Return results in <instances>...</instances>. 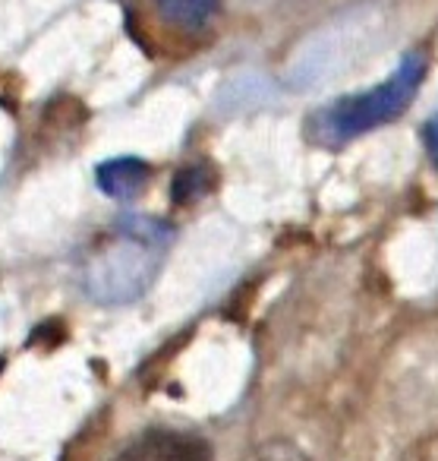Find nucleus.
<instances>
[{"label": "nucleus", "mask_w": 438, "mask_h": 461, "mask_svg": "<svg viewBox=\"0 0 438 461\" xmlns=\"http://www.w3.org/2000/svg\"><path fill=\"white\" fill-rule=\"evenodd\" d=\"M148 177H152V167L148 161L142 158H133V155H123V158H111V161H102L95 171V180H98V190L111 199H127L139 196L146 190Z\"/></svg>", "instance_id": "5"}, {"label": "nucleus", "mask_w": 438, "mask_h": 461, "mask_svg": "<svg viewBox=\"0 0 438 461\" xmlns=\"http://www.w3.org/2000/svg\"><path fill=\"white\" fill-rule=\"evenodd\" d=\"M211 190V174L205 165H190L174 180V203H196Z\"/></svg>", "instance_id": "6"}, {"label": "nucleus", "mask_w": 438, "mask_h": 461, "mask_svg": "<svg viewBox=\"0 0 438 461\" xmlns=\"http://www.w3.org/2000/svg\"><path fill=\"white\" fill-rule=\"evenodd\" d=\"M423 142H425V152H429L432 165L438 167V114L425 121V127H423Z\"/></svg>", "instance_id": "8"}, {"label": "nucleus", "mask_w": 438, "mask_h": 461, "mask_svg": "<svg viewBox=\"0 0 438 461\" xmlns=\"http://www.w3.org/2000/svg\"><path fill=\"white\" fill-rule=\"evenodd\" d=\"M425 70H429V54L423 48L407 51L400 58L398 70L385 83L372 86V89L360 92V95H344L337 102L318 108L306 121V136L312 142H322V146H337V142L356 140V136L369 133V130L381 127V123L398 121L416 98Z\"/></svg>", "instance_id": "2"}, {"label": "nucleus", "mask_w": 438, "mask_h": 461, "mask_svg": "<svg viewBox=\"0 0 438 461\" xmlns=\"http://www.w3.org/2000/svg\"><path fill=\"white\" fill-rule=\"evenodd\" d=\"M114 461H211V446L190 429L152 427L136 436Z\"/></svg>", "instance_id": "3"}, {"label": "nucleus", "mask_w": 438, "mask_h": 461, "mask_svg": "<svg viewBox=\"0 0 438 461\" xmlns=\"http://www.w3.org/2000/svg\"><path fill=\"white\" fill-rule=\"evenodd\" d=\"M255 461H306V458L299 448L291 446V442H272V446L262 448Z\"/></svg>", "instance_id": "7"}, {"label": "nucleus", "mask_w": 438, "mask_h": 461, "mask_svg": "<svg viewBox=\"0 0 438 461\" xmlns=\"http://www.w3.org/2000/svg\"><path fill=\"white\" fill-rule=\"evenodd\" d=\"M171 244L174 228L167 221L123 215L83 266V285L89 297L111 307L139 301L158 278Z\"/></svg>", "instance_id": "1"}, {"label": "nucleus", "mask_w": 438, "mask_h": 461, "mask_svg": "<svg viewBox=\"0 0 438 461\" xmlns=\"http://www.w3.org/2000/svg\"><path fill=\"white\" fill-rule=\"evenodd\" d=\"M148 10L174 39H202L221 10V0H148Z\"/></svg>", "instance_id": "4"}]
</instances>
